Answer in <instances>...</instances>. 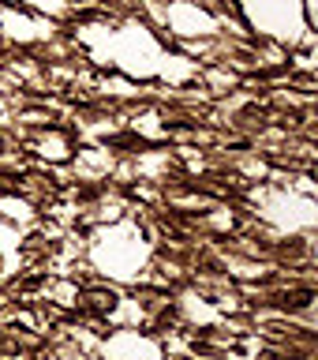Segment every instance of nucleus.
<instances>
[{
	"label": "nucleus",
	"instance_id": "f257e3e1",
	"mask_svg": "<svg viewBox=\"0 0 318 360\" xmlns=\"http://www.w3.org/2000/svg\"><path fill=\"white\" fill-rule=\"evenodd\" d=\"M263 124H266L263 112H255V109H244L240 112V128L244 131H263Z\"/></svg>",
	"mask_w": 318,
	"mask_h": 360
},
{
	"label": "nucleus",
	"instance_id": "f03ea898",
	"mask_svg": "<svg viewBox=\"0 0 318 360\" xmlns=\"http://www.w3.org/2000/svg\"><path fill=\"white\" fill-rule=\"evenodd\" d=\"M90 308H94V311H109L112 308V304H117V297H112V292H90Z\"/></svg>",
	"mask_w": 318,
	"mask_h": 360
},
{
	"label": "nucleus",
	"instance_id": "7ed1b4c3",
	"mask_svg": "<svg viewBox=\"0 0 318 360\" xmlns=\"http://www.w3.org/2000/svg\"><path fill=\"white\" fill-rule=\"evenodd\" d=\"M0 154H4V139H0Z\"/></svg>",
	"mask_w": 318,
	"mask_h": 360
}]
</instances>
